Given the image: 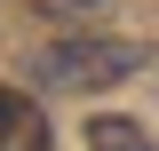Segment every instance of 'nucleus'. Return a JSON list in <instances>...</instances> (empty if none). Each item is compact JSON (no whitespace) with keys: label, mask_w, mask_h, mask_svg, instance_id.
I'll list each match as a JSON object with an SVG mask.
<instances>
[{"label":"nucleus","mask_w":159,"mask_h":151,"mask_svg":"<svg viewBox=\"0 0 159 151\" xmlns=\"http://www.w3.org/2000/svg\"><path fill=\"white\" fill-rule=\"evenodd\" d=\"M88 151H151V127L127 112H96L88 119Z\"/></svg>","instance_id":"nucleus-3"},{"label":"nucleus","mask_w":159,"mask_h":151,"mask_svg":"<svg viewBox=\"0 0 159 151\" xmlns=\"http://www.w3.org/2000/svg\"><path fill=\"white\" fill-rule=\"evenodd\" d=\"M48 112H40L24 88H0V151H48Z\"/></svg>","instance_id":"nucleus-2"},{"label":"nucleus","mask_w":159,"mask_h":151,"mask_svg":"<svg viewBox=\"0 0 159 151\" xmlns=\"http://www.w3.org/2000/svg\"><path fill=\"white\" fill-rule=\"evenodd\" d=\"M48 16H88V8H103V0H40Z\"/></svg>","instance_id":"nucleus-4"},{"label":"nucleus","mask_w":159,"mask_h":151,"mask_svg":"<svg viewBox=\"0 0 159 151\" xmlns=\"http://www.w3.org/2000/svg\"><path fill=\"white\" fill-rule=\"evenodd\" d=\"M151 64L143 40H119V32H80V40H56L40 48V88H72V95H96V88H119Z\"/></svg>","instance_id":"nucleus-1"}]
</instances>
